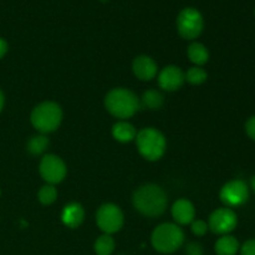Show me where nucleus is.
Masks as SVG:
<instances>
[{"label":"nucleus","mask_w":255,"mask_h":255,"mask_svg":"<svg viewBox=\"0 0 255 255\" xmlns=\"http://www.w3.org/2000/svg\"><path fill=\"white\" fill-rule=\"evenodd\" d=\"M219 197H221V201L227 206V208L239 207L248 201L249 187L244 181L234 179L222 187Z\"/></svg>","instance_id":"1a4fd4ad"},{"label":"nucleus","mask_w":255,"mask_h":255,"mask_svg":"<svg viewBox=\"0 0 255 255\" xmlns=\"http://www.w3.org/2000/svg\"><path fill=\"white\" fill-rule=\"evenodd\" d=\"M237 224H238V218L233 209L219 208L216 209L209 217L208 228L213 233L227 236L236 229Z\"/></svg>","instance_id":"9d476101"},{"label":"nucleus","mask_w":255,"mask_h":255,"mask_svg":"<svg viewBox=\"0 0 255 255\" xmlns=\"http://www.w3.org/2000/svg\"><path fill=\"white\" fill-rule=\"evenodd\" d=\"M30 121L32 126L42 134L50 133L59 128L62 121V110L56 102H41L32 110Z\"/></svg>","instance_id":"20e7f679"},{"label":"nucleus","mask_w":255,"mask_h":255,"mask_svg":"<svg viewBox=\"0 0 255 255\" xmlns=\"http://www.w3.org/2000/svg\"><path fill=\"white\" fill-rule=\"evenodd\" d=\"M164 97L157 90H147L139 100V105L148 110H159L163 106Z\"/></svg>","instance_id":"a211bd4d"},{"label":"nucleus","mask_w":255,"mask_h":255,"mask_svg":"<svg viewBox=\"0 0 255 255\" xmlns=\"http://www.w3.org/2000/svg\"><path fill=\"white\" fill-rule=\"evenodd\" d=\"M152 247L162 254L174 253L184 243V233L178 224H159L151 236Z\"/></svg>","instance_id":"7ed1b4c3"},{"label":"nucleus","mask_w":255,"mask_h":255,"mask_svg":"<svg viewBox=\"0 0 255 255\" xmlns=\"http://www.w3.org/2000/svg\"><path fill=\"white\" fill-rule=\"evenodd\" d=\"M85 218V211L84 207L80 203L76 202H72V203L66 204L62 209L61 213V221L69 228L75 229L77 227H80L84 222Z\"/></svg>","instance_id":"4468645a"},{"label":"nucleus","mask_w":255,"mask_h":255,"mask_svg":"<svg viewBox=\"0 0 255 255\" xmlns=\"http://www.w3.org/2000/svg\"><path fill=\"white\" fill-rule=\"evenodd\" d=\"M47 147H49V138L45 134H37L29 139L26 148L32 156H39L46 151Z\"/></svg>","instance_id":"aec40b11"},{"label":"nucleus","mask_w":255,"mask_h":255,"mask_svg":"<svg viewBox=\"0 0 255 255\" xmlns=\"http://www.w3.org/2000/svg\"><path fill=\"white\" fill-rule=\"evenodd\" d=\"M115 241L110 234H104L99 237L94 244L95 253L97 255H111L115 251Z\"/></svg>","instance_id":"6ab92c4d"},{"label":"nucleus","mask_w":255,"mask_h":255,"mask_svg":"<svg viewBox=\"0 0 255 255\" xmlns=\"http://www.w3.org/2000/svg\"><path fill=\"white\" fill-rule=\"evenodd\" d=\"M133 206L146 217H159L166 212L168 198L163 189L153 183L141 186L133 193Z\"/></svg>","instance_id":"f257e3e1"},{"label":"nucleus","mask_w":255,"mask_h":255,"mask_svg":"<svg viewBox=\"0 0 255 255\" xmlns=\"http://www.w3.org/2000/svg\"><path fill=\"white\" fill-rule=\"evenodd\" d=\"M39 172L40 176L42 177L45 182H47V184L54 186V184L64 181L67 173V168L65 162L59 156L46 154L40 162Z\"/></svg>","instance_id":"6e6552de"},{"label":"nucleus","mask_w":255,"mask_h":255,"mask_svg":"<svg viewBox=\"0 0 255 255\" xmlns=\"http://www.w3.org/2000/svg\"><path fill=\"white\" fill-rule=\"evenodd\" d=\"M105 106L112 116L117 119H129L139 109V99L131 90L117 87L106 95Z\"/></svg>","instance_id":"f03ea898"},{"label":"nucleus","mask_w":255,"mask_h":255,"mask_svg":"<svg viewBox=\"0 0 255 255\" xmlns=\"http://www.w3.org/2000/svg\"><path fill=\"white\" fill-rule=\"evenodd\" d=\"M239 249L241 247H239V242L237 241V238L228 236V234L221 237L214 246L217 255H236Z\"/></svg>","instance_id":"dca6fc26"},{"label":"nucleus","mask_w":255,"mask_h":255,"mask_svg":"<svg viewBox=\"0 0 255 255\" xmlns=\"http://www.w3.org/2000/svg\"><path fill=\"white\" fill-rule=\"evenodd\" d=\"M184 77H186V80L189 82V84L201 85L206 81L207 77H208V74H207L206 70L202 69V67L194 66V67H191V69H188V71L184 74Z\"/></svg>","instance_id":"412c9836"},{"label":"nucleus","mask_w":255,"mask_h":255,"mask_svg":"<svg viewBox=\"0 0 255 255\" xmlns=\"http://www.w3.org/2000/svg\"><path fill=\"white\" fill-rule=\"evenodd\" d=\"M112 136L116 141L121 142V143H127L136 138L137 131L129 122L120 121L114 125L112 127Z\"/></svg>","instance_id":"2eb2a0df"},{"label":"nucleus","mask_w":255,"mask_h":255,"mask_svg":"<svg viewBox=\"0 0 255 255\" xmlns=\"http://www.w3.org/2000/svg\"><path fill=\"white\" fill-rule=\"evenodd\" d=\"M191 224H192L191 226L192 232H193L194 236L197 237H203L209 229L208 224H207L204 221H201V219H198V221H193Z\"/></svg>","instance_id":"5701e85b"},{"label":"nucleus","mask_w":255,"mask_h":255,"mask_svg":"<svg viewBox=\"0 0 255 255\" xmlns=\"http://www.w3.org/2000/svg\"><path fill=\"white\" fill-rule=\"evenodd\" d=\"M37 198H39L40 203L45 204V206H50L54 203L57 198V191L52 184H46V186L41 187L37 193Z\"/></svg>","instance_id":"4be33fe9"},{"label":"nucleus","mask_w":255,"mask_h":255,"mask_svg":"<svg viewBox=\"0 0 255 255\" xmlns=\"http://www.w3.org/2000/svg\"><path fill=\"white\" fill-rule=\"evenodd\" d=\"M6 51H7L6 41H5L4 39H1V37H0V59H1V57L4 56L5 54H6Z\"/></svg>","instance_id":"bb28decb"},{"label":"nucleus","mask_w":255,"mask_h":255,"mask_svg":"<svg viewBox=\"0 0 255 255\" xmlns=\"http://www.w3.org/2000/svg\"><path fill=\"white\" fill-rule=\"evenodd\" d=\"M186 254L187 255H203V248H202V246L199 243L191 242V243L187 244Z\"/></svg>","instance_id":"b1692460"},{"label":"nucleus","mask_w":255,"mask_h":255,"mask_svg":"<svg viewBox=\"0 0 255 255\" xmlns=\"http://www.w3.org/2000/svg\"><path fill=\"white\" fill-rule=\"evenodd\" d=\"M251 187H252V189H253V192L255 193V176L252 177V179H251Z\"/></svg>","instance_id":"c85d7f7f"},{"label":"nucleus","mask_w":255,"mask_h":255,"mask_svg":"<svg viewBox=\"0 0 255 255\" xmlns=\"http://www.w3.org/2000/svg\"><path fill=\"white\" fill-rule=\"evenodd\" d=\"M187 54H188L189 60L197 66H202V65L207 64L209 60V52L208 49L204 46L201 42H192L187 49Z\"/></svg>","instance_id":"f3484780"},{"label":"nucleus","mask_w":255,"mask_h":255,"mask_svg":"<svg viewBox=\"0 0 255 255\" xmlns=\"http://www.w3.org/2000/svg\"><path fill=\"white\" fill-rule=\"evenodd\" d=\"M172 217H173L174 222L177 224H179V226H187V224H191L194 221L196 209H194V206L192 204V202H189L188 199H178L172 206Z\"/></svg>","instance_id":"ddd939ff"},{"label":"nucleus","mask_w":255,"mask_h":255,"mask_svg":"<svg viewBox=\"0 0 255 255\" xmlns=\"http://www.w3.org/2000/svg\"><path fill=\"white\" fill-rule=\"evenodd\" d=\"M204 19L196 7H184L177 16L178 34L186 40H194L202 34Z\"/></svg>","instance_id":"423d86ee"},{"label":"nucleus","mask_w":255,"mask_h":255,"mask_svg":"<svg viewBox=\"0 0 255 255\" xmlns=\"http://www.w3.org/2000/svg\"><path fill=\"white\" fill-rule=\"evenodd\" d=\"M241 255H255V239L247 241L242 246Z\"/></svg>","instance_id":"393cba45"},{"label":"nucleus","mask_w":255,"mask_h":255,"mask_svg":"<svg viewBox=\"0 0 255 255\" xmlns=\"http://www.w3.org/2000/svg\"><path fill=\"white\" fill-rule=\"evenodd\" d=\"M132 70L137 79L142 80V81H149V80L154 79V76L157 75L158 66L152 57L147 56V55H141L133 60Z\"/></svg>","instance_id":"f8f14e48"},{"label":"nucleus","mask_w":255,"mask_h":255,"mask_svg":"<svg viewBox=\"0 0 255 255\" xmlns=\"http://www.w3.org/2000/svg\"><path fill=\"white\" fill-rule=\"evenodd\" d=\"M184 80V72L182 71L181 67L169 65L166 66L158 75V85L164 91H177L182 87Z\"/></svg>","instance_id":"9b49d317"},{"label":"nucleus","mask_w":255,"mask_h":255,"mask_svg":"<svg viewBox=\"0 0 255 255\" xmlns=\"http://www.w3.org/2000/svg\"><path fill=\"white\" fill-rule=\"evenodd\" d=\"M2 106H4V95L0 91V111L2 110Z\"/></svg>","instance_id":"cd10ccee"},{"label":"nucleus","mask_w":255,"mask_h":255,"mask_svg":"<svg viewBox=\"0 0 255 255\" xmlns=\"http://www.w3.org/2000/svg\"><path fill=\"white\" fill-rule=\"evenodd\" d=\"M96 223L105 234L111 236L124 227V213L116 204H102L96 213Z\"/></svg>","instance_id":"0eeeda50"},{"label":"nucleus","mask_w":255,"mask_h":255,"mask_svg":"<svg viewBox=\"0 0 255 255\" xmlns=\"http://www.w3.org/2000/svg\"><path fill=\"white\" fill-rule=\"evenodd\" d=\"M136 143L139 154L147 161H158L166 152V138L162 132L153 127H147L137 132Z\"/></svg>","instance_id":"39448f33"},{"label":"nucleus","mask_w":255,"mask_h":255,"mask_svg":"<svg viewBox=\"0 0 255 255\" xmlns=\"http://www.w3.org/2000/svg\"><path fill=\"white\" fill-rule=\"evenodd\" d=\"M246 132L251 139L255 141V116L249 117L246 124Z\"/></svg>","instance_id":"a878e982"}]
</instances>
